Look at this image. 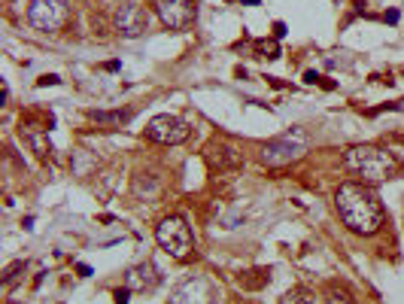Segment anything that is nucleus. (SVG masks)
Wrapping results in <instances>:
<instances>
[{"label": "nucleus", "mask_w": 404, "mask_h": 304, "mask_svg": "<svg viewBox=\"0 0 404 304\" xmlns=\"http://www.w3.org/2000/svg\"><path fill=\"white\" fill-rule=\"evenodd\" d=\"M213 298H216L213 283H210L207 277L195 274V277H186L182 283L173 286L167 304H213Z\"/></svg>", "instance_id": "7"}, {"label": "nucleus", "mask_w": 404, "mask_h": 304, "mask_svg": "<svg viewBox=\"0 0 404 304\" xmlns=\"http://www.w3.org/2000/svg\"><path fill=\"white\" fill-rule=\"evenodd\" d=\"M386 21L395 24V21H398V9H389V12H386Z\"/></svg>", "instance_id": "21"}, {"label": "nucleus", "mask_w": 404, "mask_h": 304, "mask_svg": "<svg viewBox=\"0 0 404 304\" xmlns=\"http://www.w3.org/2000/svg\"><path fill=\"white\" fill-rule=\"evenodd\" d=\"M67 18H70L67 0H30V6H27V21L43 33L61 30L67 24Z\"/></svg>", "instance_id": "5"}, {"label": "nucleus", "mask_w": 404, "mask_h": 304, "mask_svg": "<svg viewBox=\"0 0 404 304\" xmlns=\"http://www.w3.org/2000/svg\"><path fill=\"white\" fill-rule=\"evenodd\" d=\"M304 79H307V82H322V76H319V73H313V70H307V73H304Z\"/></svg>", "instance_id": "20"}, {"label": "nucleus", "mask_w": 404, "mask_h": 304, "mask_svg": "<svg viewBox=\"0 0 404 304\" xmlns=\"http://www.w3.org/2000/svg\"><path fill=\"white\" fill-rule=\"evenodd\" d=\"M307 146H310L307 134L301 128H289L286 134H280V137H274V140H268L262 146V161L268 167H283V164L298 161L307 152Z\"/></svg>", "instance_id": "4"}, {"label": "nucleus", "mask_w": 404, "mask_h": 304, "mask_svg": "<svg viewBox=\"0 0 404 304\" xmlns=\"http://www.w3.org/2000/svg\"><path fill=\"white\" fill-rule=\"evenodd\" d=\"M335 207L341 222L362 238H371L383 225V204L365 183H344L335 192Z\"/></svg>", "instance_id": "1"}, {"label": "nucleus", "mask_w": 404, "mask_h": 304, "mask_svg": "<svg viewBox=\"0 0 404 304\" xmlns=\"http://www.w3.org/2000/svg\"><path fill=\"white\" fill-rule=\"evenodd\" d=\"M207 161L216 167L219 164V171H225V167H237L240 164V155L231 149V146H225V143H213L210 149H207Z\"/></svg>", "instance_id": "11"}, {"label": "nucleus", "mask_w": 404, "mask_h": 304, "mask_svg": "<svg viewBox=\"0 0 404 304\" xmlns=\"http://www.w3.org/2000/svg\"><path fill=\"white\" fill-rule=\"evenodd\" d=\"M325 304H356V301H353L350 289H344V286H332V289L325 292Z\"/></svg>", "instance_id": "14"}, {"label": "nucleus", "mask_w": 404, "mask_h": 304, "mask_svg": "<svg viewBox=\"0 0 404 304\" xmlns=\"http://www.w3.org/2000/svg\"><path fill=\"white\" fill-rule=\"evenodd\" d=\"M158 280H161V274H158V268H155L152 262H140V265H134V268L125 274V286H128V289H137V292L155 289Z\"/></svg>", "instance_id": "10"}, {"label": "nucleus", "mask_w": 404, "mask_h": 304, "mask_svg": "<svg viewBox=\"0 0 404 304\" xmlns=\"http://www.w3.org/2000/svg\"><path fill=\"white\" fill-rule=\"evenodd\" d=\"M280 304H313V301H310V295L304 289H292V292H286L280 298Z\"/></svg>", "instance_id": "15"}, {"label": "nucleus", "mask_w": 404, "mask_h": 304, "mask_svg": "<svg viewBox=\"0 0 404 304\" xmlns=\"http://www.w3.org/2000/svg\"><path fill=\"white\" fill-rule=\"evenodd\" d=\"M344 164L362 177L365 186H377V183H386L398 174V161L392 158V152L380 149V146H368V143H359V146H350L347 155H344Z\"/></svg>", "instance_id": "2"}, {"label": "nucleus", "mask_w": 404, "mask_h": 304, "mask_svg": "<svg viewBox=\"0 0 404 304\" xmlns=\"http://www.w3.org/2000/svg\"><path fill=\"white\" fill-rule=\"evenodd\" d=\"M146 137H149L152 143H161V146H179V143L189 140V125H186L179 116L161 113V116H152V119H149Z\"/></svg>", "instance_id": "6"}, {"label": "nucleus", "mask_w": 404, "mask_h": 304, "mask_svg": "<svg viewBox=\"0 0 404 304\" xmlns=\"http://www.w3.org/2000/svg\"><path fill=\"white\" fill-rule=\"evenodd\" d=\"M58 82H61V79H58L55 73H46V76H40V79H36V85H58Z\"/></svg>", "instance_id": "18"}, {"label": "nucleus", "mask_w": 404, "mask_h": 304, "mask_svg": "<svg viewBox=\"0 0 404 304\" xmlns=\"http://www.w3.org/2000/svg\"><path fill=\"white\" fill-rule=\"evenodd\" d=\"M97 125H125V122H131V110H91L88 113Z\"/></svg>", "instance_id": "13"}, {"label": "nucleus", "mask_w": 404, "mask_h": 304, "mask_svg": "<svg viewBox=\"0 0 404 304\" xmlns=\"http://www.w3.org/2000/svg\"><path fill=\"white\" fill-rule=\"evenodd\" d=\"M128 295H131L128 286H125V289H116V304H128Z\"/></svg>", "instance_id": "19"}, {"label": "nucleus", "mask_w": 404, "mask_h": 304, "mask_svg": "<svg viewBox=\"0 0 404 304\" xmlns=\"http://www.w3.org/2000/svg\"><path fill=\"white\" fill-rule=\"evenodd\" d=\"M116 30L125 37V40H137L149 30V15L143 6L137 3H122L116 9Z\"/></svg>", "instance_id": "9"}, {"label": "nucleus", "mask_w": 404, "mask_h": 304, "mask_svg": "<svg viewBox=\"0 0 404 304\" xmlns=\"http://www.w3.org/2000/svg\"><path fill=\"white\" fill-rule=\"evenodd\" d=\"M155 12L167 30H186L195 21V3L192 0H155Z\"/></svg>", "instance_id": "8"}, {"label": "nucleus", "mask_w": 404, "mask_h": 304, "mask_svg": "<svg viewBox=\"0 0 404 304\" xmlns=\"http://www.w3.org/2000/svg\"><path fill=\"white\" fill-rule=\"evenodd\" d=\"M24 268H27V262H15V265H9L6 274H3V283H12V280L18 277V271H24Z\"/></svg>", "instance_id": "17"}, {"label": "nucleus", "mask_w": 404, "mask_h": 304, "mask_svg": "<svg viewBox=\"0 0 404 304\" xmlns=\"http://www.w3.org/2000/svg\"><path fill=\"white\" fill-rule=\"evenodd\" d=\"M155 241H158V247H161L170 259H189L192 250H195L192 225H189L182 216H164V219L155 225Z\"/></svg>", "instance_id": "3"}, {"label": "nucleus", "mask_w": 404, "mask_h": 304, "mask_svg": "<svg viewBox=\"0 0 404 304\" xmlns=\"http://www.w3.org/2000/svg\"><path fill=\"white\" fill-rule=\"evenodd\" d=\"M255 49H259V55H265V58H280V46H277L274 40H271V43H268V40H259Z\"/></svg>", "instance_id": "16"}, {"label": "nucleus", "mask_w": 404, "mask_h": 304, "mask_svg": "<svg viewBox=\"0 0 404 304\" xmlns=\"http://www.w3.org/2000/svg\"><path fill=\"white\" fill-rule=\"evenodd\" d=\"M283 33H286V24H283V21H277V24H274V37H283Z\"/></svg>", "instance_id": "22"}, {"label": "nucleus", "mask_w": 404, "mask_h": 304, "mask_svg": "<svg viewBox=\"0 0 404 304\" xmlns=\"http://www.w3.org/2000/svg\"><path fill=\"white\" fill-rule=\"evenodd\" d=\"M134 195L140 201H155L161 195V180L155 174H137L134 177Z\"/></svg>", "instance_id": "12"}]
</instances>
